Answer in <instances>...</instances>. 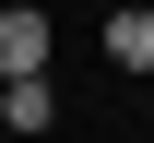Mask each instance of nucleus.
Instances as JSON below:
<instances>
[{
    "label": "nucleus",
    "instance_id": "nucleus-3",
    "mask_svg": "<svg viewBox=\"0 0 154 143\" xmlns=\"http://www.w3.org/2000/svg\"><path fill=\"white\" fill-rule=\"evenodd\" d=\"M0 119H12V131H48L59 96H48V83H0Z\"/></svg>",
    "mask_w": 154,
    "mask_h": 143
},
{
    "label": "nucleus",
    "instance_id": "nucleus-1",
    "mask_svg": "<svg viewBox=\"0 0 154 143\" xmlns=\"http://www.w3.org/2000/svg\"><path fill=\"white\" fill-rule=\"evenodd\" d=\"M0 83H48V12H36V0L0 12Z\"/></svg>",
    "mask_w": 154,
    "mask_h": 143
},
{
    "label": "nucleus",
    "instance_id": "nucleus-2",
    "mask_svg": "<svg viewBox=\"0 0 154 143\" xmlns=\"http://www.w3.org/2000/svg\"><path fill=\"white\" fill-rule=\"evenodd\" d=\"M107 60L119 72H154V12H107Z\"/></svg>",
    "mask_w": 154,
    "mask_h": 143
}]
</instances>
